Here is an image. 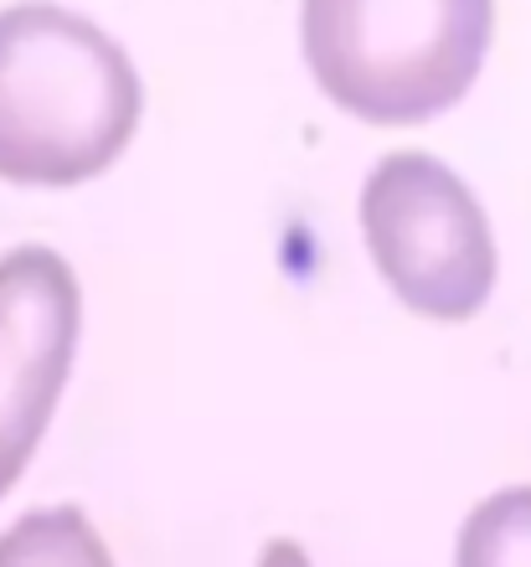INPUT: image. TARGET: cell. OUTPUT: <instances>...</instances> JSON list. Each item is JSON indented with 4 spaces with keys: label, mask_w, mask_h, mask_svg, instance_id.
Segmentation results:
<instances>
[{
    "label": "cell",
    "mask_w": 531,
    "mask_h": 567,
    "mask_svg": "<svg viewBox=\"0 0 531 567\" xmlns=\"http://www.w3.org/2000/svg\"><path fill=\"white\" fill-rule=\"evenodd\" d=\"M140 73L89 16L52 0L0 11V181L83 186L140 130Z\"/></svg>",
    "instance_id": "1"
},
{
    "label": "cell",
    "mask_w": 531,
    "mask_h": 567,
    "mask_svg": "<svg viewBox=\"0 0 531 567\" xmlns=\"http://www.w3.org/2000/svg\"><path fill=\"white\" fill-rule=\"evenodd\" d=\"M496 0H305L299 37L320 93L361 124H428L486 68Z\"/></svg>",
    "instance_id": "2"
},
{
    "label": "cell",
    "mask_w": 531,
    "mask_h": 567,
    "mask_svg": "<svg viewBox=\"0 0 531 567\" xmlns=\"http://www.w3.org/2000/svg\"><path fill=\"white\" fill-rule=\"evenodd\" d=\"M361 233L371 264L408 310L459 326L486 310L496 289V238L474 192L423 150L371 165L361 186Z\"/></svg>",
    "instance_id": "3"
},
{
    "label": "cell",
    "mask_w": 531,
    "mask_h": 567,
    "mask_svg": "<svg viewBox=\"0 0 531 567\" xmlns=\"http://www.w3.org/2000/svg\"><path fill=\"white\" fill-rule=\"evenodd\" d=\"M83 295L52 248H11L0 258V495L42 444L62 382L73 372Z\"/></svg>",
    "instance_id": "4"
},
{
    "label": "cell",
    "mask_w": 531,
    "mask_h": 567,
    "mask_svg": "<svg viewBox=\"0 0 531 567\" xmlns=\"http://www.w3.org/2000/svg\"><path fill=\"white\" fill-rule=\"evenodd\" d=\"M0 567H114L104 537L78 506L31 511L0 537Z\"/></svg>",
    "instance_id": "5"
},
{
    "label": "cell",
    "mask_w": 531,
    "mask_h": 567,
    "mask_svg": "<svg viewBox=\"0 0 531 567\" xmlns=\"http://www.w3.org/2000/svg\"><path fill=\"white\" fill-rule=\"evenodd\" d=\"M455 567H531V485H506L470 511Z\"/></svg>",
    "instance_id": "6"
},
{
    "label": "cell",
    "mask_w": 531,
    "mask_h": 567,
    "mask_svg": "<svg viewBox=\"0 0 531 567\" xmlns=\"http://www.w3.org/2000/svg\"><path fill=\"white\" fill-rule=\"evenodd\" d=\"M258 567H310V557H305V547H299V542L279 537V542H268V547H264Z\"/></svg>",
    "instance_id": "7"
}]
</instances>
